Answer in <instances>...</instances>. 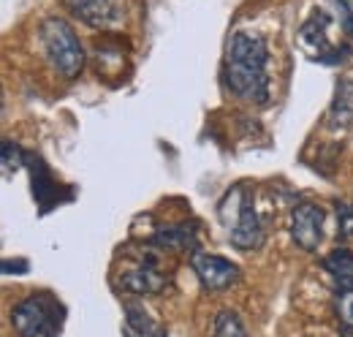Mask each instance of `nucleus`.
Listing matches in <instances>:
<instances>
[{
    "label": "nucleus",
    "mask_w": 353,
    "mask_h": 337,
    "mask_svg": "<svg viewBox=\"0 0 353 337\" xmlns=\"http://www.w3.org/2000/svg\"><path fill=\"white\" fill-rule=\"evenodd\" d=\"M269 49L266 41L256 33H234L225 49L223 77L228 90L248 101V104H266L269 101Z\"/></svg>",
    "instance_id": "f257e3e1"
},
{
    "label": "nucleus",
    "mask_w": 353,
    "mask_h": 337,
    "mask_svg": "<svg viewBox=\"0 0 353 337\" xmlns=\"http://www.w3.org/2000/svg\"><path fill=\"white\" fill-rule=\"evenodd\" d=\"M218 218L234 248L259 251L264 245V226L253 204V193L245 185H234L231 191H225V196L218 204Z\"/></svg>",
    "instance_id": "f03ea898"
},
{
    "label": "nucleus",
    "mask_w": 353,
    "mask_h": 337,
    "mask_svg": "<svg viewBox=\"0 0 353 337\" xmlns=\"http://www.w3.org/2000/svg\"><path fill=\"white\" fill-rule=\"evenodd\" d=\"M65 324V307L57 296L39 291L11 310V327L19 337H57Z\"/></svg>",
    "instance_id": "7ed1b4c3"
},
{
    "label": "nucleus",
    "mask_w": 353,
    "mask_h": 337,
    "mask_svg": "<svg viewBox=\"0 0 353 337\" xmlns=\"http://www.w3.org/2000/svg\"><path fill=\"white\" fill-rule=\"evenodd\" d=\"M41 41H44L46 57L54 66L60 77L68 82L77 79L85 68V49L79 44L77 30L63 17H46L41 22Z\"/></svg>",
    "instance_id": "20e7f679"
},
{
    "label": "nucleus",
    "mask_w": 353,
    "mask_h": 337,
    "mask_svg": "<svg viewBox=\"0 0 353 337\" xmlns=\"http://www.w3.org/2000/svg\"><path fill=\"white\" fill-rule=\"evenodd\" d=\"M169 283V275L161 267V251H141L125 256L123 272L117 275V286L128 294H158Z\"/></svg>",
    "instance_id": "39448f33"
},
{
    "label": "nucleus",
    "mask_w": 353,
    "mask_h": 337,
    "mask_svg": "<svg viewBox=\"0 0 353 337\" xmlns=\"http://www.w3.org/2000/svg\"><path fill=\"white\" fill-rule=\"evenodd\" d=\"M65 8L95 30H114L125 22L128 0H65Z\"/></svg>",
    "instance_id": "423d86ee"
},
{
    "label": "nucleus",
    "mask_w": 353,
    "mask_h": 337,
    "mask_svg": "<svg viewBox=\"0 0 353 337\" xmlns=\"http://www.w3.org/2000/svg\"><path fill=\"white\" fill-rule=\"evenodd\" d=\"M190 269L193 275L199 278L201 289L207 291H223V289H231L234 283H239V267L223 256H215V253H204L196 251L190 256Z\"/></svg>",
    "instance_id": "0eeeda50"
},
{
    "label": "nucleus",
    "mask_w": 353,
    "mask_h": 337,
    "mask_svg": "<svg viewBox=\"0 0 353 337\" xmlns=\"http://www.w3.org/2000/svg\"><path fill=\"white\" fill-rule=\"evenodd\" d=\"M323 220L326 212L323 207L312 204V202H302L291 210V240L302 248V251H318L321 240H323Z\"/></svg>",
    "instance_id": "6e6552de"
},
{
    "label": "nucleus",
    "mask_w": 353,
    "mask_h": 337,
    "mask_svg": "<svg viewBox=\"0 0 353 337\" xmlns=\"http://www.w3.org/2000/svg\"><path fill=\"white\" fill-rule=\"evenodd\" d=\"M125 335L128 337H166L163 324L147 310L144 302H125Z\"/></svg>",
    "instance_id": "1a4fd4ad"
},
{
    "label": "nucleus",
    "mask_w": 353,
    "mask_h": 337,
    "mask_svg": "<svg viewBox=\"0 0 353 337\" xmlns=\"http://www.w3.org/2000/svg\"><path fill=\"white\" fill-rule=\"evenodd\" d=\"M323 269L332 275V280L340 291L353 289V253L348 248H334L323 258Z\"/></svg>",
    "instance_id": "9d476101"
},
{
    "label": "nucleus",
    "mask_w": 353,
    "mask_h": 337,
    "mask_svg": "<svg viewBox=\"0 0 353 337\" xmlns=\"http://www.w3.org/2000/svg\"><path fill=\"white\" fill-rule=\"evenodd\" d=\"M329 123L332 128H345L353 123V77H345L337 84L334 104L329 109Z\"/></svg>",
    "instance_id": "9b49d317"
},
{
    "label": "nucleus",
    "mask_w": 353,
    "mask_h": 337,
    "mask_svg": "<svg viewBox=\"0 0 353 337\" xmlns=\"http://www.w3.org/2000/svg\"><path fill=\"white\" fill-rule=\"evenodd\" d=\"M212 337H248V332H245L242 321L236 318V313L221 310L215 318V327H212Z\"/></svg>",
    "instance_id": "f8f14e48"
},
{
    "label": "nucleus",
    "mask_w": 353,
    "mask_h": 337,
    "mask_svg": "<svg viewBox=\"0 0 353 337\" xmlns=\"http://www.w3.org/2000/svg\"><path fill=\"white\" fill-rule=\"evenodd\" d=\"M22 150H19V144H14V142H3V177L8 180L17 168L22 166Z\"/></svg>",
    "instance_id": "ddd939ff"
},
{
    "label": "nucleus",
    "mask_w": 353,
    "mask_h": 337,
    "mask_svg": "<svg viewBox=\"0 0 353 337\" xmlns=\"http://www.w3.org/2000/svg\"><path fill=\"white\" fill-rule=\"evenodd\" d=\"M337 318L348 332H353V289L340 291L337 296Z\"/></svg>",
    "instance_id": "4468645a"
},
{
    "label": "nucleus",
    "mask_w": 353,
    "mask_h": 337,
    "mask_svg": "<svg viewBox=\"0 0 353 337\" xmlns=\"http://www.w3.org/2000/svg\"><path fill=\"white\" fill-rule=\"evenodd\" d=\"M337 220H340V237H353V207L337 204Z\"/></svg>",
    "instance_id": "2eb2a0df"
},
{
    "label": "nucleus",
    "mask_w": 353,
    "mask_h": 337,
    "mask_svg": "<svg viewBox=\"0 0 353 337\" xmlns=\"http://www.w3.org/2000/svg\"><path fill=\"white\" fill-rule=\"evenodd\" d=\"M334 6L340 8V19H343V30L353 36V0H334Z\"/></svg>",
    "instance_id": "dca6fc26"
},
{
    "label": "nucleus",
    "mask_w": 353,
    "mask_h": 337,
    "mask_svg": "<svg viewBox=\"0 0 353 337\" xmlns=\"http://www.w3.org/2000/svg\"><path fill=\"white\" fill-rule=\"evenodd\" d=\"M11 269H14V272H28V261H14V264H11V261L6 258V261H3V272L8 275Z\"/></svg>",
    "instance_id": "f3484780"
}]
</instances>
